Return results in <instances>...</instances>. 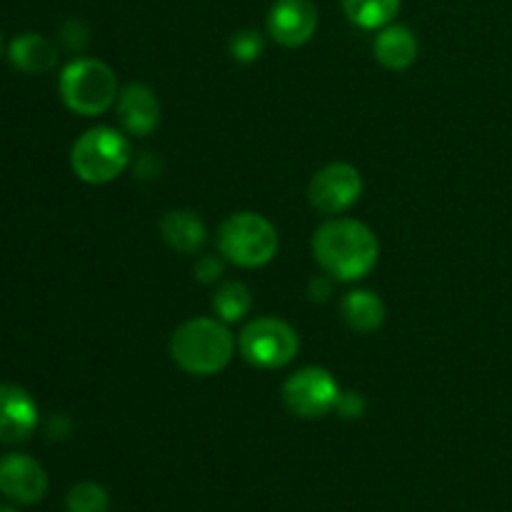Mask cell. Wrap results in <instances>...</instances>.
I'll list each match as a JSON object with an SVG mask.
<instances>
[{"label":"cell","instance_id":"cell-1","mask_svg":"<svg viewBox=\"0 0 512 512\" xmlns=\"http://www.w3.org/2000/svg\"><path fill=\"white\" fill-rule=\"evenodd\" d=\"M313 253L320 268L335 280H360L375 268L380 255L378 238L365 223L350 218L328 220L315 230Z\"/></svg>","mask_w":512,"mask_h":512},{"label":"cell","instance_id":"cell-2","mask_svg":"<svg viewBox=\"0 0 512 512\" xmlns=\"http://www.w3.org/2000/svg\"><path fill=\"white\" fill-rule=\"evenodd\" d=\"M235 338L223 320L195 318L180 325L170 340V355L190 375H215L233 360Z\"/></svg>","mask_w":512,"mask_h":512},{"label":"cell","instance_id":"cell-3","mask_svg":"<svg viewBox=\"0 0 512 512\" xmlns=\"http://www.w3.org/2000/svg\"><path fill=\"white\" fill-rule=\"evenodd\" d=\"M60 98L73 113L100 115L118 100V78L103 60L78 58L60 73Z\"/></svg>","mask_w":512,"mask_h":512},{"label":"cell","instance_id":"cell-4","mask_svg":"<svg viewBox=\"0 0 512 512\" xmlns=\"http://www.w3.org/2000/svg\"><path fill=\"white\" fill-rule=\"evenodd\" d=\"M130 163V145L118 130L90 128L75 140L70 165L75 175L90 185H103L118 178Z\"/></svg>","mask_w":512,"mask_h":512},{"label":"cell","instance_id":"cell-5","mask_svg":"<svg viewBox=\"0 0 512 512\" xmlns=\"http://www.w3.org/2000/svg\"><path fill=\"white\" fill-rule=\"evenodd\" d=\"M218 250L228 263L260 268L278 253V233L258 213H235L220 225Z\"/></svg>","mask_w":512,"mask_h":512},{"label":"cell","instance_id":"cell-6","mask_svg":"<svg viewBox=\"0 0 512 512\" xmlns=\"http://www.w3.org/2000/svg\"><path fill=\"white\" fill-rule=\"evenodd\" d=\"M240 353L250 365L263 370H278L293 363L298 355V333L278 318H255L240 333Z\"/></svg>","mask_w":512,"mask_h":512},{"label":"cell","instance_id":"cell-7","mask_svg":"<svg viewBox=\"0 0 512 512\" xmlns=\"http://www.w3.org/2000/svg\"><path fill=\"white\" fill-rule=\"evenodd\" d=\"M340 398V388L333 375L323 368H303L290 375L283 385V403L293 415L305 420L323 418L335 410Z\"/></svg>","mask_w":512,"mask_h":512},{"label":"cell","instance_id":"cell-8","mask_svg":"<svg viewBox=\"0 0 512 512\" xmlns=\"http://www.w3.org/2000/svg\"><path fill=\"white\" fill-rule=\"evenodd\" d=\"M363 193V178L348 163H330L313 175L308 188V198L320 213H343Z\"/></svg>","mask_w":512,"mask_h":512},{"label":"cell","instance_id":"cell-9","mask_svg":"<svg viewBox=\"0 0 512 512\" xmlns=\"http://www.w3.org/2000/svg\"><path fill=\"white\" fill-rule=\"evenodd\" d=\"M0 493L18 505H35L48 493V475L30 455L10 453L0 458Z\"/></svg>","mask_w":512,"mask_h":512},{"label":"cell","instance_id":"cell-10","mask_svg":"<svg viewBox=\"0 0 512 512\" xmlns=\"http://www.w3.org/2000/svg\"><path fill=\"white\" fill-rule=\"evenodd\" d=\"M318 28L313 0H275L268 15V30L285 48H300Z\"/></svg>","mask_w":512,"mask_h":512},{"label":"cell","instance_id":"cell-11","mask_svg":"<svg viewBox=\"0 0 512 512\" xmlns=\"http://www.w3.org/2000/svg\"><path fill=\"white\" fill-rule=\"evenodd\" d=\"M38 425V408L28 390L0 383V443H23Z\"/></svg>","mask_w":512,"mask_h":512},{"label":"cell","instance_id":"cell-12","mask_svg":"<svg viewBox=\"0 0 512 512\" xmlns=\"http://www.w3.org/2000/svg\"><path fill=\"white\" fill-rule=\"evenodd\" d=\"M118 120L130 135H150L160 123L158 95L143 83H130L118 95Z\"/></svg>","mask_w":512,"mask_h":512},{"label":"cell","instance_id":"cell-13","mask_svg":"<svg viewBox=\"0 0 512 512\" xmlns=\"http://www.w3.org/2000/svg\"><path fill=\"white\" fill-rule=\"evenodd\" d=\"M160 235L173 250L183 255L198 253L208 240L205 223L193 210H170L160 220Z\"/></svg>","mask_w":512,"mask_h":512},{"label":"cell","instance_id":"cell-14","mask_svg":"<svg viewBox=\"0 0 512 512\" xmlns=\"http://www.w3.org/2000/svg\"><path fill=\"white\" fill-rule=\"evenodd\" d=\"M10 63L28 75L45 73L58 63V48L40 33H23L10 43Z\"/></svg>","mask_w":512,"mask_h":512},{"label":"cell","instance_id":"cell-15","mask_svg":"<svg viewBox=\"0 0 512 512\" xmlns=\"http://www.w3.org/2000/svg\"><path fill=\"white\" fill-rule=\"evenodd\" d=\"M375 58L390 70H405L418 58V40L405 25H390L375 38Z\"/></svg>","mask_w":512,"mask_h":512},{"label":"cell","instance_id":"cell-16","mask_svg":"<svg viewBox=\"0 0 512 512\" xmlns=\"http://www.w3.org/2000/svg\"><path fill=\"white\" fill-rule=\"evenodd\" d=\"M340 313L343 320L358 333H373L383 325L385 320V305L370 290H353L340 300Z\"/></svg>","mask_w":512,"mask_h":512},{"label":"cell","instance_id":"cell-17","mask_svg":"<svg viewBox=\"0 0 512 512\" xmlns=\"http://www.w3.org/2000/svg\"><path fill=\"white\" fill-rule=\"evenodd\" d=\"M350 23L365 30L385 28L398 15L400 0H343Z\"/></svg>","mask_w":512,"mask_h":512},{"label":"cell","instance_id":"cell-18","mask_svg":"<svg viewBox=\"0 0 512 512\" xmlns=\"http://www.w3.org/2000/svg\"><path fill=\"white\" fill-rule=\"evenodd\" d=\"M250 308H253V293L240 280L223 283L218 293L213 295V310L223 323H238V320H243L250 313Z\"/></svg>","mask_w":512,"mask_h":512},{"label":"cell","instance_id":"cell-19","mask_svg":"<svg viewBox=\"0 0 512 512\" xmlns=\"http://www.w3.org/2000/svg\"><path fill=\"white\" fill-rule=\"evenodd\" d=\"M65 505H68V512H110L108 490L90 480L73 485L68 490Z\"/></svg>","mask_w":512,"mask_h":512},{"label":"cell","instance_id":"cell-20","mask_svg":"<svg viewBox=\"0 0 512 512\" xmlns=\"http://www.w3.org/2000/svg\"><path fill=\"white\" fill-rule=\"evenodd\" d=\"M263 35L255 33V30H240L230 38V55H233L238 63H253L263 55Z\"/></svg>","mask_w":512,"mask_h":512},{"label":"cell","instance_id":"cell-21","mask_svg":"<svg viewBox=\"0 0 512 512\" xmlns=\"http://www.w3.org/2000/svg\"><path fill=\"white\" fill-rule=\"evenodd\" d=\"M63 43L68 45L70 50H83L88 45V28L78 20H70V23L63 25Z\"/></svg>","mask_w":512,"mask_h":512},{"label":"cell","instance_id":"cell-22","mask_svg":"<svg viewBox=\"0 0 512 512\" xmlns=\"http://www.w3.org/2000/svg\"><path fill=\"white\" fill-rule=\"evenodd\" d=\"M335 410H338V413L343 415V418H360V415L365 413L363 395H358V393H340Z\"/></svg>","mask_w":512,"mask_h":512},{"label":"cell","instance_id":"cell-23","mask_svg":"<svg viewBox=\"0 0 512 512\" xmlns=\"http://www.w3.org/2000/svg\"><path fill=\"white\" fill-rule=\"evenodd\" d=\"M220 275H223V263L218 258H213V255H205L195 265V278L203 280V283H215Z\"/></svg>","mask_w":512,"mask_h":512},{"label":"cell","instance_id":"cell-24","mask_svg":"<svg viewBox=\"0 0 512 512\" xmlns=\"http://www.w3.org/2000/svg\"><path fill=\"white\" fill-rule=\"evenodd\" d=\"M330 295H333V285H330V280L315 278L313 283H310V298L313 300H328Z\"/></svg>","mask_w":512,"mask_h":512},{"label":"cell","instance_id":"cell-25","mask_svg":"<svg viewBox=\"0 0 512 512\" xmlns=\"http://www.w3.org/2000/svg\"><path fill=\"white\" fill-rule=\"evenodd\" d=\"M0 512H15V510H10V508H0Z\"/></svg>","mask_w":512,"mask_h":512},{"label":"cell","instance_id":"cell-26","mask_svg":"<svg viewBox=\"0 0 512 512\" xmlns=\"http://www.w3.org/2000/svg\"><path fill=\"white\" fill-rule=\"evenodd\" d=\"M0 50H3V38H0Z\"/></svg>","mask_w":512,"mask_h":512}]
</instances>
